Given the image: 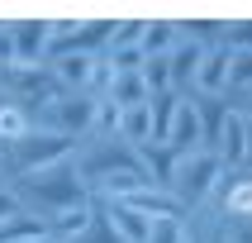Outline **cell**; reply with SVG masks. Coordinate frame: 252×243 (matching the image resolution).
I'll return each mask as SVG.
<instances>
[{
  "instance_id": "603a6c76",
  "label": "cell",
  "mask_w": 252,
  "mask_h": 243,
  "mask_svg": "<svg viewBox=\"0 0 252 243\" xmlns=\"http://www.w3.org/2000/svg\"><path fill=\"white\" fill-rule=\"evenodd\" d=\"M0 176H5V153H0Z\"/></svg>"
},
{
  "instance_id": "ba28073f",
  "label": "cell",
  "mask_w": 252,
  "mask_h": 243,
  "mask_svg": "<svg viewBox=\"0 0 252 243\" xmlns=\"http://www.w3.org/2000/svg\"><path fill=\"white\" fill-rule=\"evenodd\" d=\"M48 38H53V19H14L10 24L14 67H43L48 62Z\"/></svg>"
},
{
  "instance_id": "2e32d148",
  "label": "cell",
  "mask_w": 252,
  "mask_h": 243,
  "mask_svg": "<svg viewBox=\"0 0 252 243\" xmlns=\"http://www.w3.org/2000/svg\"><path fill=\"white\" fill-rule=\"evenodd\" d=\"M29 129H33L29 110H19V105H10V100H5V105H0V153H5L10 143H19Z\"/></svg>"
},
{
  "instance_id": "6da1fadb",
  "label": "cell",
  "mask_w": 252,
  "mask_h": 243,
  "mask_svg": "<svg viewBox=\"0 0 252 243\" xmlns=\"http://www.w3.org/2000/svg\"><path fill=\"white\" fill-rule=\"evenodd\" d=\"M14 191V200H19V210L33 214V219H53V214L62 210H76V205H86L91 200V191L81 186V176H76V167H71V157H62V162H53V167H38V172H24V176H5Z\"/></svg>"
},
{
  "instance_id": "277c9868",
  "label": "cell",
  "mask_w": 252,
  "mask_h": 243,
  "mask_svg": "<svg viewBox=\"0 0 252 243\" xmlns=\"http://www.w3.org/2000/svg\"><path fill=\"white\" fill-rule=\"evenodd\" d=\"M29 119H33L38 129L67 134V139H86L91 124H95V96H81V91H53Z\"/></svg>"
},
{
  "instance_id": "52a82bcc",
  "label": "cell",
  "mask_w": 252,
  "mask_h": 243,
  "mask_svg": "<svg viewBox=\"0 0 252 243\" xmlns=\"http://www.w3.org/2000/svg\"><path fill=\"white\" fill-rule=\"evenodd\" d=\"M248 148H252V110H228L210 153L219 157L224 172H248Z\"/></svg>"
},
{
  "instance_id": "e0dca14e",
  "label": "cell",
  "mask_w": 252,
  "mask_h": 243,
  "mask_svg": "<svg viewBox=\"0 0 252 243\" xmlns=\"http://www.w3.org/2000/svg\"><path fill=\"white\" fill-rule=\"evenodd\" d=\"M67 243H119V239H114V229H110V219H105V210H100V200L91 205L86 229H81V234H71Z\"/></svg>"
},
{
  "instance_id": "d6986e66",
  "label": "cell",
  "mask_w": 252,
  "mask_h": 243,
  "mask_svg": "<svg viewBox=\"0 0 252 243\" xmlns=\"http://www.w3.org/2000/svg\"><path fill=\"white\" fill-rule=\"evenodd\" d=\"M138 81L148 96H157V91H171V76H167V57H143L138 67Z\"/></svg>"
},
{
  "instance_id": "7402d4cb",
  "label": "cell",
  "mask_w": 252,
  "mask_h": 243,
  "mask_svg": "<svg viewBox=\"0 0 252 243\" xmlns=\"http://www.w3.org/2000/svg\"><path fill=\"white\" fill-rule=\"evenodd\" d=\"M0 67H14V43H10V24H0Z\"/></svg>"
},
{
  "instance_id": "ffe728a7",
  "label": "cell",
  "mask_w": 252,
  "mask_h": 243,
  "mask_svg": "<svg viewBox=\"0 0 252 243\" xmlns=\"http://www.w3.org/2000/svg\"><path fill=\"white\" fill-rule=\"evenodd\" d=\"M143 243H186L181 239V214H162V219H153Z\"/></svg>"
},
{
  "instance_id": "8992f818",
  "label": "cell",
  "mask_w": 252,
  "mask_h": 243,
  "mask_svg": "<svg viewBox=\"0 0 252 243\" xmlns=\"http://www.w3.org/2000/svg\"><path fill=\"white\" fill-rule=\"evenodd\" d=\"M110 34V19H53V38H48V57L67 53H100Z\"/></svg>"
},
{
  "instance_id": "8fae6325",
  "label": "cell",
  "mask_w": 252,
  "mask_h": 243,
  "mask_svg": "<svg viewBox=\"0 0 252 243\" xmlns=\"http://www.w3.org/2000/svg\"><path fill=\"white\" fill-rule=\"evenodd\" d=\"M186 105H190V114H195V124H200V148L210 153L214 139H219V129H224V119H228L224 96H200V91H190Z\"/></svg>"
},
{
  "instance_id": "3957f363",
  "label": "cell",
  "mask_w": 252,
  "mask_h": 243,
  "mask_svg": "<svg viewBox=\"0 0 252 243\" xmlns=\"http://www.w3.org/2000/svg\"><path fill=\"white\" fill-rule=\"evenodd\" d=\"M224 176V167H219V157L214 153H186V157H176L171 162V176H167V196L181 205V214L186 210H195V205H205L210 200V191H214V181Z\"/></svg>"
},
{
  "instance_id": "44dd1931",
  "label": "cell",
  "mask_w": 252,
  "mask_h": 243,
  "mask_svg": "<svg viewBox=\"0 0 252 243\" xmlns=\"http://www.w3.org/2000/svg\"><path fill=\"white\" fill-rule=\"evenodd\" d=\"M10 214H19V200H14V191H10V181L0 176V219H10Z\"/></svg>"
},
{
  "instance_id": "30bf717a",
  "label": "cell",
  "mask_w": 252,
  "mask_h": 243,
  "mask_svg": "<svg viewBox=\"0 0 252 243\" xmlns=\"http://www.w3.org/2000/svg\"><path fill=\"white\" fill-rule=\"evenodd\" d=\"M95 57H100V53H67V57H48L43 67H48V76H53L57 91H81V96H86Z\"/></svg>"
},
{
  "instance_id": "7a4b0ae2",
  "label": "cell",
  "mask_w": 252,
  "mask_h": 243,
  "mask_svg": "<svg viewBox=\"0 0 252 243\" xmlns=\"http://www.w3.org/2000/svg\"><path fill=\"white\" fill-rule=\"evenodd\" d=\"M71 167H76L86 191H95V181H105L110 172L138 167V162H133V148L119 143L114 134H86V139H76V148H71Z\"/></svg>"
},
{
  "instance_id": "5bb4252c",
  "label": "cell",
  "mask_w": 252,
  "mask_h": 243,
  "mask_svg": "<svg viewBox=\"0 0 252 243\" xmlns=\"http://www.w3.org/2000/svg\"><path fill=\"white\" fill-rule=\"evenodd\" d=\"M176 34H181V29L171 24V19H143V29H138V53L143 57H167L171 43H176Z\"/></svg>"
},
{
  "instance_id": "5b68a950",
  "label": "cell",
  "mask_w": 252,
  "mask_h": 243,
  "mask_svg": "<svg viewBox=\"0 0 252 243\" xmlns=\"http://www.w3.org/2000/svg\"><path fill=\"white\" fill-rule=\"evenodd\" d=\"M71 148H76V139H67V134H53V129H38V124H33L19 143H10V148H5V176H24V172L53 167V162L71 157Z\"/></svg>"
},
{
  "instance_id": "9c48e42d",
  "label": "cell",
  "mask_w": 252,
  "mask_h": 243,
  "mask_svg": "<svg viewBox=\"0 0 252 243\" xmlns=\"http://www.w3.org/2000/svg\"><path fill=\"white\" fill-rule=\"evenodd\" d=\"M176 29H181V24H176ZM200 57H205V43H195L190 34H176V43H171V53H167V76H171V91H176V96L190 91Z\"/></svg>"
},
{
  "instance_id": "7c38bea8",
  "label": "cell",
  "mask_w": 252,
  "mask_h": 243,
  "mask_svg": "<svg viewBox=\"0 0 252 243\" xmlns=\"http://www.w3.org/2000/svg\"><path fill=\"white\" fill-rule=\"evenodd\" d=\"M224 81H228V53L224 48H205L190 91H200V96H224ZM190 91H186V96H190Z\"/></svg>"
},
{
  "instance_id": "ac0fdd59",
  "label": "cell",
  "mask_w": 252,
  "mask_h": 243,
  "mask_svg": "<svg viewBox=\"0 0 252 243\" xmlns=\"http://www.w3.org/2000/svg\"><path fill=\"white\" fill-rule=\"evenodd\" d=\"M138 29H143V19H110V34H105V48H100V53L138 48Z\"/></svg>"
},
{
  "instance_id": "4fadbf2b",
  "label": "cell",
  "mask_w": 252,
  "mask_h": 243,
  "mask_svg": "<svg viewBox=\"0 0 252 243\" xmlns=\"http://www.w3.org/2000/svg\"><path fill=\"white\" fill-rule=\"evenodd\" d=\"M171 148V157H186V153H200V124H195V114H190V105H176V114H171V129H167V139H162Z\"/></svg>"
},
{
  "instance_id": "9a60e30c",
  "label": "cell",
  "mask_w": 252,
  "mask_h": 243,
  "mask_svg": "<svg viewBox=\"0 0 252 243\" xmlns=\"http://www.w3.org/2000/svg\"><path fill=\"white\" fill-rule=\"evenodd\" d=\"M48 229H43V219H33V214H10V219H0V243H33L43 239Z\"/></svg>"
}]
</instances>
